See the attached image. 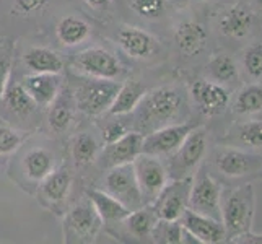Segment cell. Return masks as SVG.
Returning <instances> with one entry per match:
<instances>
[{
    "label": "cell",
    "mask_w": 262,
    "mask_h": 244,
    "mask_svg": "<svg viewBox=\"0 0 262 244\" xmlns=\"http://www.w3.org/2000/svg\"><path fill=\"white\" fill-rule=\"evenodd\" d=\"M186 241V231L181 227L179 220H158L153 231V242L161 244H181Z\"/></svg>",
    "instance_id": "f35d334b"
},
{
    "label": "cell",
    "mask_w": 262,
    "mask_h": 244,
    "mask_svg": "<svg viewBox=\"0 0 262 244\" xmlns=\"http://www.w3.org/2000/svg\"><path fill=\"white\" fill-rule=\"evenodd\" d=\"M213 2H220V0H191V4H189V5H201V7H207L209 4H213Z\"/></svg>",
    "instance_id": "ab89813d"
},
{
    "label": "cell",
    "mask_w": 262,
    "mask_h": 244,
    "mask_svg": "<svg viewBox=\"0 0 262 244\" xmlns=\"http://www.w3.org/2000/svg\"><path fill=\"white\" fill-rule=\"evenodd\" d=\"M212 147V132L205 124H197L187 134L179 148L165 160L169 179L192 178L195 171L205 161Z\"/></svg>",
    "instance_id": "e0dca14e"
},
{
    "label": "cell",
    "mask_w": 262,
    "mask_h": 244,
    "mask_svg": "<svg viewBox=\"0 0 262 244\" xmlns=\"http://www.w3.org/2000/svg\"><path fill=\"white\" fill-rule=\"evenodd\" d=\"M66 80L72 90L80 116L92 121L107 114L121 86V81L83 77L70 70H66Z\"/></svg>",
    "instance_id": "7c38bea8"
},
{
    "label": "cell",
    "mask_w": 262,
    "mask_h": 244,
    "mask_svg": "<svg viewBox=\"0 0 262 244\" xmlns=\"http://www.w3.org/2000/svg\"><path fill=\"white\" fill-rule=\"evenodd\" d=\"M143 145V134L137 130H130L121 139H117L113 143H107L103 147L101 157L98 160V171L113 168L124 163H132L142 153Z\"/></svg>",
    "instance_id": "f1b7e54d"
},
{
    "label": "cell",
    "mask_w": 262,
    "mask_h": 244,
    "mask_svg": "<svg viewBox=\"0 0 262 244\" xmlns=\"http://www.w3.org/2000/svg\"><path fill=\"white\" fill-rule=\"evenodd\" d=\"M254 212L256 192L251 183L222 187L220 220L227 233V242H260V236L252 234Z\"/></svg>",
    "instance_id": "52a82bcc"
},
{
    "label": "cell",
    "mask_w": 262,
    "mask_h": 244,
    "mask_svg": "<svg viewBox=\"0 0 262 244\" xmlns=\"http://www.w3.org/2000/svg\"><path fill=\"white\" fill-rule=\"evenodd\" d=\"M158 215L151 204L132 210L122 221L106 230L104 234L122 242H153V231L158 223Z\"/></svg>",
    "instance_id": "7402d4cb"
},
{
    "label": "cell",
    "mask_w": 262,
    "mask_h": 244,
    "mask_svg": "<svg viewBox=\"0 0 262 244\" xmlns=\"http://www.w3.org/2000/svg\"><path fill=\"white\" fill-rule=\"evenodd\" d=\"M132 165L142 192L143 204H153L157 195L161 192V189L169 183V173L165 160L147 155V153H140L132 161Z\"/></svg>",
    "instance_id": "cb8c5ba5"
},
{
    "label": "cell",
    "mask_w": 262,
    "mask_h": 244,
    "mask_svg": "<svg viewBox=\"0 0 262 244\" xmlns=\"http://www.w3.org/2000/svg\"><path fill=\"white\" fill-rule=\"evenodd\" d=\"M101 36L113 44L134 72H151L169 64L166 39L145 26L116 18L101 26Z\"/></svg>",
    "instance_id": "3957f363"
},
{
    "label": "cell",
    "mask_w": 262,
    "mask_h": 244,
    "mask_svg": "<svg viewBox=\"0 0 262 244\" xmlns=\"http://www.w3.org/2000/svg\"><path fill=\"white\" fill-rule=\"evenodd\" d=\"M78 184L85 186L83 179L66 158L48 178L41 181L34 195L41 207L54 215L62 216L69 207L83 194V191L78 192Z\"/></svg>",
    "instance_id": "5bb4252c"
},
{
    "label": "cell",
    "mask_w": 262,
    "mask_h": 244,
    "mask_svg": "<svg viewBox=\"0 0 262 244\" xmlns=\"http://www.w3.org/2000/svg\"><path fill=\"white\" fill-rule=\"evenodd\" d=\"M192 74V72H191ZM207 78H210L216 83H222L230 90H236L243 85L241 70L238 64V57L230 49H213L205 62L201 65V70L197 72Z\"/></svg>",
    "instance_id": "484cf974"
},
{
    "label": "cell",
    "mask_w": 262,
    "mask_h": 244,
    "mask_svg": "<svg viewBox=\"0 0 262 244\" xmlns=\"http://www.w3.org/2000/svg\"><path fill=\"white\" fill-rule=\"evenodd\" d=\"M13 70V69H12ZM15 72V70H13ZM21 85L28 92V95L38 103L44 111L48 109L49 104L54 101V98L60 92L62 85H64L66 74L56 75V74H18Z\"/></svg>",
    "instance_id": "1f68e13d"
},
{
    "label": "cell",
    "mask_w": 262,
    "mask_h": 244,
    "mask_svg": "<svg viewBox=\"0 0 262 244\" xmlns=\"http://www.w3.org/2000/svg\"><path fill=\"white\" fill-rule=\"evenodd\" d=\"M150 86V81L147 75H143V72H132L127 78L121 81V86L107 113L117 116L132 114Z\"/></svg>",
    "instance_id": "4dcf8cb0"
},
{
    "label": "cell",
    "mask_w": 262,
    "mask_h": 244,
    "mask_svg": "<svg viewBox=\"0 0 262 244\" xmlns=\"http://www.w3.org/2000/svg\"><path fill=\"white\" fill-rule=\"evenodd\" d=\"M132 127L143 135L171 124L194 121L191 98L181 75L151 85L130 114Z\"/></svg>",
    "instance_id": "7a4b0ae2"
},
{
    "label": "cell",
    "mask_w": 262,
    "mask_h": 244,
    "mask_svg": "<svg viewBox=\"0 0 262 244\" xmlns=\"http://www.w3.org/2000/svg\"><path fill=\"white\" fill-rule=\"evenodd\" d=\"M83 10L104 26L117 18L116 13V0H77Z\"/></svg>",
    "instance_id": "74e56055"
},
{
    "label": "cell",
    "mask_w": 262,
    "mask_h": 244,
    "mask_svg": "<svg viewBox=\"0 0 262 244\" xmlns=\"http://www.w3.org/2000/svg\"><path fill=\"white\" fill-rule=\"evenodd\" d=\"M179 223L186 231V236L192 238L194 242L195 241L204 244L227 242V233H225L222 221L212 218V216H207L187 209L179 218Z\"/></svg>",
    "instance_id": "83f0119b"
},
{
    "label": "cell",
    "mask_w": 262,
    "mask_h": 244,
    "mask_svg": "<svg viewBox=\"0 0 262 244\" xmlns=\"http://www.w3.org/2000/svg\"><path fill=\"white\" fill-rule=\"evenodd\" d=\"M104 143L92 119H82L75 130L66 139V158L77 169L85 186H92L98 178V160Z\"/></svg>",
    "instance_id": "8fae6325"
},
{
    "label": "cell",
    "mask_w": 262,
    "mask_h": 244,
    "mask_svg": "<svg viewBox=\"0 0 262 244\" xmlns=\"http://www.w3.org/2000/svg\"><path fill=\"white\" fill-rule=\"evenodd\" d=\"M213 41L220 48L233 51L234 46L245 44L260 36L262 16L251 4V0H234L231 4H220L212 10L205 8Z\"/></svg>",
    "instance_id": "8992f818"
},
{
    "label": "cell",
    "mask_w": 262,
    "mask_h": 244,
    "mask_svg": "<svg viewBox=\"0 0 262 244\" xmlns=\"http://www.w3.org/2000/svg\"><path fill=\"white\" fill-rule=\"evenodd\" d=\"M12 69L18 74L64 75L67 70V57L49 42L18 39L13 42Z\"/></svg>",
    "instance_id": "9a60e30c"
},
{
    "label": "cell",
    "mask_w": 262,
    "mask_h": 244,
    "mask_svg": "<svg viewBox=\"0 0 262 244\" xmlns=\"http://www.w3.org/2000/svg\"><path fill=\"white\" fill-rule=\"evenodd\" d=\"M216 142L241 150L262 153V119L252 117L234 121Z\"/></svg>",
    "instance_id": "f546056e"
},
{
    "label": "cell",
    "mask_w": 262,
    "mask_h": 244,
    "mask_svg": "<svg viewBox=\"0 0 262 244\" xmlns=\"http://www.w3.org/2000/svg\"><path fill=\"white\" fill-rule=\"evenodd\" d=\"M92 186L113 195L130 212L145 205L132 163H124V165H117L101 171Z\"/></svg>",
    "instance_id": "ffe728a7"
},
{
    "label": "cell",
    "mask_w": 262,
    "mask_h": 244,
    "mask_svg": "<svg viewBox=\"0 0 262 244\" xmlns=\"http://www.w3.org/2000/svg\"><path fill=\"white\" fill-rule=\"evenodd\" d=\"M30 134L31 132L18 129L0 117V160L2 161L10 160L13 157V153L28 139Z\"/></svg>",
    "instance_id": "8d00e7d4"
},
{
    "label": "cell",
    "mask_w": 262,
    "mask_h": 244,
    "mask_svg": "<svg viewBox=\"0 0 262 244\" xmlns=\"http://www.w3.org/2000/svg\"><path fill=\"white\" fill-rule=\"evenodd\" d=\"M66 57L67 70L83 77L124 81L134 72L116 48L103 36L88 46L67 54Z\"/></svg>",
    "instance_id": "ba28073f"
},
{
    "label": "cell",
    "mask_w": 262,
    "mask_h": 244,
    "mask_svg": "<svg viewBox=\"0 0 262 244\" xmlns=\"http://www.w3.org/2000/svg\"><path fill=\"white\" fill-rule=\"evenodd\" d=\"M251 4L254 5V8L256 10L260 13V16H262V0H251Z\"/></svg>",
    "instance_id": "60d3db41"
},
{
    "label": "cell",
    "mask_w": 262,
    "mask_h": 244,
    "mask_svg": "<svg viewBox=\"0 0 262 244\" xmlns=\"http://www.w3.org/2000/svg\"><path fill=\"white\" fill-rule=\"evenodd\" d=\"M165 39L169 48V64L179 75L191 74L201 67L213 51V36L201 5L179 7L173 16Z\"/></svg>",
    "instance_id": "6da1fadb"
},
{
    "label": "cell",
    "mask_w": 262,
    "mask_h": 244,
    "mask_svg": "<svg viewBox=\"0 0 262 244\" xmlns=\"http://www.w3.org/2000/svg\"><path fill=\"white\" fill-rule=\"evenodd\" d=\"M257 179H262V168H260V171H259V176H257Z\"/></svg>",
    "instance_id": "7bdbcfd3"
},
{
    "label": "cell",
    "mask_w": 262,
    "mask_h": 244,
    "mask_svg": "<svg viewBox=\"0 0 262 244\" xmlns=\"http://www.w3.org/2000/svg\"><path fill=\"white\" fill-rule=\"evenodd\" d=\"M77 0H0V44L46 39L51 25Z\"/></svg>",
    "instance_id": "5b68a950"
},
{
    "label": "cell",
    "mask_w": 262,
    "mask_h": 244,
    "mask_svg": "<svg viewBox=\"0 0 262 244\" xmlns=\"http://www.w3.org/2000/svg\"><path fill=\"white\" fill-rule=\"evenodd\" d=\"M66 160V142L44 130L28 135L23 145L8 160V176L25 192L34 194L44 178H48Z\"/></svg>",
    "instance_id": "277c9868"
},
{
    "label": "cell",
    "mask_w": 262,
    "mask_h": 244,
    "mask_svg": "<svg viewBox=\"0 0 262 244\" xmlns=\"http://www.w3.org/2000/svg\"><path fill=\"white\" fill-rule=\"evenodd\" d=\"M241 78L245 83H262V38L257 36L241 48L238 56Z\"/></svg>",
    "instance_id": "e575fe53"
},
{
    "label": "cell",
    "mask_w": 262,
    "mask_h": 244,
    "mask_svg": "<svg viewBox=\"0 0 262 244\" xmlns=\"http://www.w3.org/2000/svg\"><path fill=\"white\" fill-rule=\"evenodd\" d=\"M186 81L194 114L204 119H215L230 111L233 90L207 78L197 72L181 75Z\"/></svg>",
    "instance_id": "2e32d148"
},
{
    "label": "cell",
    "mask_w": 262,
    "mask_h": 244,
    "mask_svg": "<svg viewBox=\"0 0 262 244\" xmlns=\"http://www.w3.org/2000/svg\"><path fill=\"white\" fill-rule=\"evenodd\" d=\"M93 122L96 125V129L99 132V137H101L104 145L116 142L117 139H121L122 135L134 130L130 114L117 116V114L107 113V114H104L101 117H98V119H95Z\"/></svg>",
    "instance_id": "d590c367"
},
{
    "label": "cell",
    "mask_w": 262,
    "mask_h": 244,
    "mask_svg": "<svg viewBox=\"0 0 262 244\" xmlns=\"http://www.w3.org/2000/svg\"><path fill=\"white\" fill-rule=\"evenodd\" d=\"M62 216H64L62 221L64 241L69 244H92L103 234V220L85 192Z\"/></svg>",
    "instance_id": "d6986e66"
},
{
    "label": "cell",
    "mask_w": 262,
    "mask_h": 244,
    "mask_svg": "<svg viewBox=\"0 0 262 244\" xmlns=\"http://www.w3.org/2000/svg\"><path fill=\"white\" fill-rule=\"evenodd\" d=\"M222 184L216 181L210 171L207 169L205 163H202L194 176L191 194H189V209L212 216L215 220H220V197H222ZM222 221V220H220Z\"/></svg>",
    "instance_id": "603a6c76"
},
{
    "label": "cell",
    "mask_w": 262,
    "mask_h": 244,
    "mask_svg": "<svg viewBox=\"0 0 262 244\" xmlns=\"http://www.w3.org/2000/svg\"><path fill=\"white\" fill-rule=\"evenodd\" d=\"M197 124L199 122H195V121L171 124V125L161 127L151 134L143 135L142 153L166 160L171 153H174L179 148L183 140L187 137V134L191 132Z\"/></svg>",
    "instance_id": "4316f807"
},
{
    "label": "cell",
    "mask_w": 262,
    "mask_h": 244,
    "mask_svg": "<svg viewBox=\"0 0 262 244\" xmlns=\"http://www.w3.org/2000/svg\"><path fill=\"white\" fill-rule=\"evenodd\" d=\"M82 119L83 117L80 116L77 109L72 90L67 83V80H64V85H62L60 92L57 93V96L54 98V101L46 109L41 130L66 142V139L75 130L77 125L82 122Z\"/></svg>",
    "instance_id": "44dd1931"
},
{
    "label": "cell",
    "mask_w": 262,
    "mask_h": 244,
    "mask_svg": "<svg viewBox=\"0 0 262 244\" xmlns=\"http://www.w3.org/2000/svg\"><path fill=\"white\" fill-rule=\"evenodd\" d=\"M204 163L222 186H238L257 179L262 168V153L216 142L212 143Z\"/></svg>",
    "instance_id": "9c48e42d"
},
{
    "label": "cell",
    "mask_w": 262,
    "mask_h": 244,
    "mask_svg": "<svg viewBox=\"0 0 262 244\" xmlns=\"http://www.w3.org/2000/svg\"><path fill=\"white\" fill-rule=\"evenodd\" d=\"M178 8L171 0H116L119 20L145 26L163 38Z\"/></svg>",
    "instance_id": "ac0fdd59"
},
{
    "label": "cell",
    "mask_w": 262,
    "mask_h": 244,
    "mask_svg": "<svg viewBox=\"0 0 262 244\" xmlns=\"http://www.w3.org/2000/svg\"><path fill=\"white\" fill-rule=\"evenodd\" d=\"M83 192L90 201H92L98 215L101 216L103 225H104L103 233L106 230L113 228L114 225H117L119 221H122L125 216L130 213L127 207L122 205L119 201H116L113 195H110L107 192L101 191V189H98L95 186H85Z\"/></svg>",
    "instance_id": "d6a6232c"
},
{
    "label": "cell",
    "mask_w": 262,
    "mask_h": 244,
    "mask_svg": "<svg viewBox=\"0 0 262 244\" xmlns=\"http://www.w3.org/2000/svg\"><path fill=\"white\" fill-rule=\"evenodd\" d=\"M173 4H176L178 7H184V5H189L191 4V0H171Z\"/></svg>",
    "instance_id": "b9f144b4"
},
{
    "label": "cell",
    "mask_w": 262,
    "mask_h": 244,
    "mask_svg": "<svg viewBox=\"0 0 262 244\" xmlns=\"http://www.w3.org/2000/svg\"><path fill=\"white\" fill-rule=\"evenodd\" d=\"M46 111L28 95L20 78L12 70L0 95V117L18 129L36 132L42 129Z\"/></svg>",
    "instance_id": "4fadbf2b"
},
{
    "label": "cell",
    "mask_w": 262,
    "mask_h": 244,
    "mask_svg": "<svg viewBox=\"0 0 262 244\" xmlns=\"http://www.w3.org/2000/svg\"><path fill=\"white\" fill-rule=\"evenodd\" d=\"M46 38H49L51 46L67 56L101 38V25L75 4L54 18Z\"/></svg>",
    "instance_id": "30bf717a"
},
{
    "label": "cell",
    "mask_w": 262,
    "mask_h": 244,
    "mask_svg": "<svg viewBox=\"0 0 262 244\" xmlns=\"http://www.w3.org/2000/svg\"><path fill=\"white\" fill-rule=\"evenodd\" d=\"M230 109L238 117H251L262 113V83H245L231 96Z\"/></svg>",
    "instance_id": "836d02e7"
},
{
    "label": "cell",
    "mask_w": 262,
    "mask_h": 244,
    "mask_svg": "<svg viewBox=\"0 0 262 244\" xmlns=\"http://www.w3.org/2000/svg\"><path fill=\"white\" fill-rule=\"evenodd\" d=\"M192 178L169 179V183L161 189V192L153 201L160 220L176 221L189 209V194H191Z\"/></svg>",
    "instance_id": "d4e9b609"
}]
</instances>
